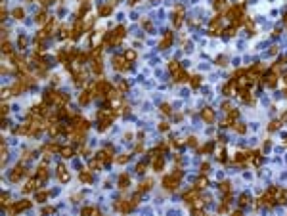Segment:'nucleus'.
Wrapping results in <instances>:
<instances>
[{
  "label": "nucleus",
  "instance_id": "10",
  "mask_svg": "<svg viewBox=\"0 0 287 216\" xmlns=\"http://www.w3.org/2000/svg\"><path fill=\"white\" fill-rule=\"evenodd\" d=\"M37 176H38V180H46V176H48V172H46V165H40V166H38Z\"/></svg>",
  "mask_w": 287,
  "mask_h": 216
},
{
  "label": "nucleus",
  "instance_id": "31",
  "mask_svg": "<svg viewBox=\"0 0 287 216\" xmlns=\"http://www.w3.org/2000/svg\"><path fill=\"white\" fill-rule=\"evenodd\" d=\"M247 203H249V197H247V195H241V197H239V205H243V207H245Z\"/></svg>",
  "mask_w": 287,
  "mask_h": 216
},
{
  "label": "nucleus",
  "instance_id": "15",
  "mask_svg": "<svg viewBox=\"0 0 287 216\" xmlns=\"http://www.w3.org/2000/svg\"><path fill=\"white\" fill-rule=\"evenodd\" d=\"M37 21H38V23H48L50 19H48V15H46L44 12H40V13L37 15Z\"/></svg>",
  "mask_w": 287,
  "mask_h": 216
},
{
  "label": "nucleus",
  "instance_id": "39",
  "mask_svg": "<svg viewBox=\"0 0 287 216\" xmlns=\"http://www.w3.org/2000/svg\"><path fill=\"white\" fill-rule=\"evenodd\" d=\"M159 128H161V130H168V124H166V122H163V124H161Z\"/></svg>",
  "mask_w": 287,
  "mask_h": 216
},
{
  "label": "nucleus",
  "instance_id": "14",
  "mask_svg": "<svg viewBox=\"0 0 287 216\" xmlns=\"http://www.w3.org/2000/svg\"><path fill=\"white\" fill-rule=\"evenodd\" d=\"M127 185H128V176H127V174H121V180H119V187H123V189H125Z\"/></svg>",
  "mask_w": 287,
  "mask_h": 216
},
{
  "label": "nucleus",
  "instance_id": "23",
  "mask_svg": "<svg viewBox=\"0 0 287 216\" xmlns=\"http://www.w3.org/2000/svg\"><path fill=\"white\" fill-rule=\"evenodd\" d=\"M88 165H90V168H94V170H96V168H100V166H102V161H94V159H92Z\"/></svg>",
  "mask_w": 287,
  "mask_h": 216
},
{
  "label": "nucleus",
  "instance_id": "19",
  "mask_svg": "<svg viewBox=\"0 0 287 216\" xmlns=\"http://www.w3.org/2000/svg\"><path fill=\"white\" fill-rule=\"evenodd\" d=\"M195 184H197V187H199V189H203L205 185H207V178H205V176H201V178H197V180H195Z\"/></svg>",
  "mask_w": 287,
  "mask_h": 216
},
{
  "label": "nucleus",
  "instance_id": "32",
  "mask_svg": "<svg viewBox=\"0 0 287 216\" xmlns=\"http://www.w3.org/2000/svg\"><path fill=\"white\" fill-rule=\"evenodd\" d=\"M127 161H128V155H123V157H117V163H121V165H123V163H127Z\"/></svg>",
  "mask_w": 287,
  "mask_h": 216
},
{
  "label": "nucleus",
  "instance_id": "17",
  "mask_svg": "<svg viewBox=\"0 0 287 216\" xmlns=\"http://www.w3.org/2000/svg\"><path fill=\"white\" fill-rule=\"evenodd\" d=\"M59 153H61L63 157H73V147H61Z\"/></svg>",
  "mask_w": 287,
  "mask_h": 216
},
{
  "label": "nucleus",
  "instance_id": "4",
  "mask_svg": "<svg viewBox=\"0 0 287 216\" xmlns=\"http://www.w3.org/2000/svg\"><path fill=\"white\" fill-rule=\"evenodd\" d=\"M57 178H59V182H69V172H67V168H65L63 165L57 166Z\"/></svg>",
  "mask_w": 287,
  "mask_h": 216
},
{
  "label": "nucleus",
  "instance_id": "1",
  "mask_svg": "<svg viewBox=\"0 0 287 216\" xmlns=\"http://www.w3.org/2000/svg\"><path fill=\"white\" fill-rule=\"evenodd\" d=\"M182 178V172L176 170L172 172V174H168V176H165V180H163V185H165L166 189H174L176 185H178V180Z\"/></svg>",
  "mask_w": 287,
  "mask_h": 216
},
{
  "label": "nucleus",
  "instance_id": "40",
  "mask_svg": "<svg viewBox=\"0 0 287 216\" xmlns=\"http://www.w3.org/2000/svg\"><path fill=\"white\" fill-rule=\"evenodd\" d=\"M44 2H50V0H44Z\"/></svg>",
  "mask_w": 287,
  "mask_h": 216
},
{
  "label": "nucleus",
  "instance_id": "30",
  "mask_svg": "<svg viewBox=\"0 0 287 216\" xmlns=\"http://www.w3.org/2000/svg\"><path fill=\"white\" fill-rule=\"evenodd\" d=\"M168 69H170L172 73H178V63H176V61H172V63L168 65Z\"/></svg>",
  "mask_w": 287,
  "mask_h": 216
},
{
  "label": "nucleus",
  "instance_id": "29",
  "mask_svg": "<svg viewBox=\"0 0 287 216\" xmlns=\"http://www.w3.org/2000/svg\"><path fill=\"white\" fill-rule=\"evenodd\" d=\"M109 12H111V6H102V10H100V13H102V15H107Z\"/></svg>",
  "mask_w": 287,
  "mask_h": 216
},
{
  "label": "nucleus",
  "instance_id": "25",
  "mask_svg": "<svg viewBox=\"0 0 287 216\" xmlns=\"http://www.w3.org/2000/svg\"><path fill=\"white\" fill-rule=\"evenodd\" d=\"M237 115H239V113H237L236 109H230V111H228V119H230V121H232V119H237Z\"/></svg>",
  "mask_w": 287,
  "mask_h": 216
},
{
  "label": "nucleus",
  "instance_id": "22",
  "mask_svg": "<svg viewBox=\"0 0 287 216\" xmlns=\"http://www.w3.org/2000/svg\"><path fill=\"white\" fill-rule=\"evenodd\" d=\"M100 210L98 209H90V207H86V209H83V214H98Z\"/></svg>",
  "mask_w": 287,
  "mask_h": 216
},
{
  "label": "nucleus",
  "instance_id": "2",
  "mask_svg": "<svg viewBox=\"0 0 287 216\" xmlns=\"http://www.w3.org/2000/svg\"><path fill=\"white\" fill-rule=\"evenodd\" d=\"M111 153H113V147H111V146L103 147L102 151L98 153V159L102 161V163H105V161H109V159H111Z\"/></svg>",
  "mask_w": 287,
  "mask_h": 216
},
{
  "label": "nucleus",
  "instance_id": "6",
  "mask_svg": "<svg viewBox=\"0 0 287 216\" xmlns=\"http://www.w3.org/2000/svg\"><path fill=\"white\" fill-rule=\"evenodd\" d=\"M195 199H197V189H195V187L190 189L188 193H184V201H186V203H193Z\"/></svg>",
  "mask_w": 287,
  "mask_h": 216
},
{
  "label": "nucleus",
  "instance_id": "37",
  "mask_svg": "<svg viewBox=\"0 0 287 216\" xmlns=\"http://www.w3.org/2000/svg\"><path fill=\"white\" fill-rule=\"evenodd\" d=\"M25 42H27V40H25V37H21V38H19V46H25Z\"/></svg>",
  "mask_w": 287,
  "mask_h": 216
},
{
  "label": "nucleus",
  "instance_id": "20",
  "mask_svg": "<svg viewBox=\"0 0 287 216\" xmlns=\"http://www.w3.org/2000/svg\"><path fill=\"white\" fill-rule=\"evenodd\" d=\"M46 197H48V193H46V191H38V193H37V201H38V203H44Z\"/></svg>",
  "mask_w": 287,
  "mask_h": 216
},
{
  "label": "nucleus",
  "instance_id": "35",
  "mask_svg": "<svg viewBox=\"0 0 287 216\" xmlns=\"http://www.w3.org/2000/svg\"><path fill=\"white\" fill-rule=\"evenodd\" d=\"M2 50H4V52H6V54H8V52H10V44H8V42H6V40H4V48H2Z\"/></svg>",
  "mask_w": 287,
  "mask_h": 216
},
{
  "label": "nucleus",
  "instance_id": "33",
  "mask_svg": "<svg viewBox=\"0 0 287 216\" xmlns=\"http://www.w3.org/2000/svg\"><path fill=\"white\" fill-rule=\"evenodd\" d=\"M188 144L193 147V146H197V140H195V138H190V142H188Z\"/></svg>",
  "mask_w": 287,
  "mask_h": 216
},
{
  "label": "nucleus",
  "instance_id": "5",
  "mask_svg": "<svg viewBox=\"0 0 287 216\" xmlns=\"http://www.w3.org/2000/svg\"><path fill=\"white\" fill-rule=\"evenodd\" d=\"M113 63H115V69H117V71H127L128 69V63H127V59H125V57H115Z\"/></svg>",
  "mask_w": 287,
  "mask_h": 216
},
{
  "label": "nucleus",
  "instance_id": "24",
  "mask_svg": "<svg viewBox=\"0 0 287 216\" xmlns=\"http://www.w3.org/2000/svg\"><path fill=\"white\" fill-rule=\"evenodd\" d=\"M220 191H222V193H228V191H230V182H224V184H220Z\"/></svg>",
  "mask_w": 287,
  "mask_h": 216
},
{
  "label": "nucleus",
  "instance_id": "21",
  "mask_svg": "<svg viewBox=\"0 0 287 216\" xmlns=\"http://www.w3.org/2000/svg\"><path fill=\"white\" fill-rule=\"evenodd\" d=\"M81 182H84V184H86V182H92L90 172H83V174H81Z\"/></svg>",
  "mask_w": 287,
  "mask_h": 216
},
{
  "label": "nucleus",
  "instance_id": "28",
  "mask_svg": "<svg viewBox=\"0 0 287 216\" xmlns=\"http://www.w3.org/2000/svg\"><path fill=\"white\" fill-rule=\"evenodd\" d=\"M201 84V78L199 76H191V86H199Z\"/></svg>",
  "mask_w": 287,
  "mask_h": 216
},
{
  "label": "nucleus",
  "instance_id": "18",
  "mask_svg": "<svg viewBox=\"0 0 287 216\" xmlns=\"http://www.w3.org/2000/svg\"><path fill=\"white\" fill-rule=\"evenodd\" d=\"M266 84L268 86H274L276 84V73H270V75L266 76Z\"/></svg>",
  "mask_w": 287,
  "mask_h": 216
},
{
  "label": "nucleus",
  "instance_id": "7",
  "mask_svg": "<svg viewBox=\"0 0 287 216\" xmlns=\"http://www.w3.org/2000/svg\"><path fill=\"white\" fill-rule=\"evenodd\" d=\"M92 94H94L92 90H86V92H83V96L79 98V102H81V105H86V103H88L90 100H92Z\"/></svg>",
  "mask_w": 287,
  "mask_h": 216
},
{
  "label": "nucleus",
  "instance_id": "38",
  "mask_svg": "<svg viewBox=\"0 0 287 216\" xmlns=\"http://www.w3.org/2000/svg\"><path fill=\"white\" fill-rule=\"evenodd\" d=\"M163 113H170V107H168V105H163Z\"/></svg>",
  "mask_w": 287,
  "mask_h": 216
},
{
  "label": "nucleus",
  "instance_id": "13",
  "mask_svg": "<svg viewBox=\"0 0 287 216\" xmlns=\"http://www.w3.org/2000/svg\"><path fill=\"white\" fill-rule=\"evenodd\" d=\"M151 184H153L151 180H146V182H142V184H140V187H138V191H140V193H142V191L149 189V187H151Z\"/></svg>",
  "mask_w": 287,
  "mask_h": 216
},
{
  "label": "nucleus",
  "instance_id": "3",
  "mask_svg": "<svg viewBox=\"0 0 287 216\" xmlns=\"http://www.w3.org/2000/svg\"><path fill=\"white\" fill-rule=\"evenodd\" d=\"M29 207H31V201H21V203H17V205H13V207H10V209H8V212H21V210L29 209Z\"/></svg>",
  "mask_w": 287,
  "mask_h": 216
},
{
  "label": "nucleus",
  "instance_id": "8",
  "mask_svg": "<svg viewBox=\"0 0 287 216\" xmlns=\"http://www.w3.org/2000/svg\"><path fill=\"white\" fill-rule=\"evenodd\" d=\"M21 176H23V166L19 165V166H15V168H13V172H12V176H10V178H12V182H17Z\"/></svg>",
  "mask_w": 287,
  "mask_h": 216
},
{
  "label": "nucleus",
  "instance_id": "34",
  "mask_svg": "<svg viewBox=\"0 0 287 216\" xmlns=\"http://www.w3.org/2000/svg\"><path fill=\"white\" fill-rule=\"evenodd\" d=\"M236 130H237V132H245V126H243V124H237Z\"/></svg>",
  "mask_w": 287,
  "mask_h": 216
},
{
  "label": "nucleus",
  "instance_id": "9",
  "mask_svg": "<svg viewBox=\"0 0 287 216\" xmlns=\"http://www.w3.org/2000/svg\"><path fill=\"white\" fill-rule=\"evenodd\" d=\"M172 42V33H166V37L161 40V48H168Z\"/></svg>",
  "mask_w": 287,
  "mask_h": 216
},
{
  "label": "nucleus",
  "instance_id": "36",
  "mask_svg": "<svg viewBox=\"0 0 287 216\" xmlns=\"http://www.w3.org/2000/svg\"><path fill=\"white\" fill-rule=\"evenodd\" d=\"M127 57H128V59H134V57H136V54H134V52H127Z\"/></svg>",
  "mask_w": 287,
  "mask_h": 216
},
{
  "label": "nucleus",
  "instance_id": "11",
  "mask_svg": "<svg viewBox=\"0 0 287 216\" xmlns=\"http://www.w3.org/2000/svg\"><path fill=\"white\" fill-rule=\"evenodd\" d=\"M210 31H212V33L220 31V19H218V17H214L212 21H210Z\"/></svg>",
  "mask_w": 287,
  "mask_h": 216
},
{
  "label": "nucleus",
  "instance_id": "12",
  "mask_svg": "<svg viewBox=\"0 0 287 216\" xmlns=\"http://www.w3.org/2000/svg\"><path fill=\"white\" fill-rule=\"evenodd\" d=\"M201 115H203V119H205L207 122H210L212 119H214V113H212L210 109H203V113H201Z\"/></svg>",
  "mask_w": 287,
  "mask_h": 216
},
{
  "label": "nucleus",
  "instance_id": "26",
  "mask_svg": "<svg viewBox=\"0 0 287 216\" xmlns=\"http://www.w3.org/2000/svg\"><path fill=\"white\" fill-rule=\"evenodd\" d=\"M280 128V121H274V122H270V126H268V130L272 132V130H278Z\"/></svg>",
  "mask_w": 287,
  "mask_h": 216
},
{
  "label": "nucleus",
  "instance_id": "16",
  "mask_svg": "<svg viewBox=\"0 0 287 216\" xmlns=\"http://www.w3.org/2000/svg\"><path fill=\"white\" fill-rule=\"evenodd\" d=\"M186 80H188L186 73L184 71H178V73H176V82H186Z\"/></svg>",
  "mask_w": 287,
  "mask_h": 216
},
{
  "label": "nucleus",
  "instance_id": "27",
  "mask_svg": "<svg viewBox=\"0 0 287 216\" xmlns=\"http://www.w3.org/2000/svg\"><path fill=\"white\" fill-rule=\"evenodd\" d=\"M13 17L21 19V17H23V10H21V8H17V10H13Z\"/></svg>",
  "mask_w": 287,
  "mask_h": 216
}]
</instances>
